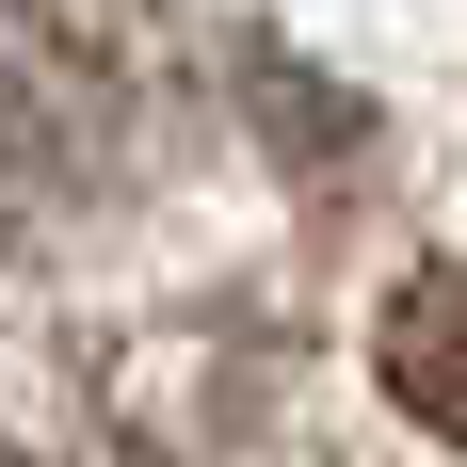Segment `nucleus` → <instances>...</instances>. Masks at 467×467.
Returning a JSON list of instances; mask_svg holds the SVG:
<instances>
[{
  "mask_svg": "<svg viewBox=\"0 0 467 467\" xmlns=\"http://www.w3.org/2000/svg\"><path fill=\"white\" fill-rule=\"evenodd\" d=\"M387 403L467 451V258L403 275V306H387Z\"/></svg>",
  "mask_w": 467,
  "mask_h": 467,
  "instance_id": "obj_2",
  "label": "nucleus"
},
{
  "mask_svg": "<svg viewBox=\"0 0 467 467\" xmlns=\"http://www.w3.org/2000/svg\"><path fill=\"white\" fill-rule=\"evenodd\" d=\"M113 16L97 0H0V193H65L113 161Z\"/></svg>",
  "mask_w": 467,
  "mask_h": 467,
  "instance_id": "obj_1",
  "label": "nucleus"
}]
</instances>
